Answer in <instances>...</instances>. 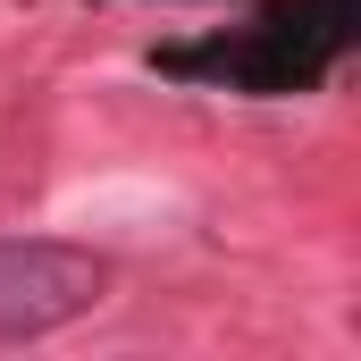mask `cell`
<instances>
[{
	"mask_svg": "<svg viewBox=\"0 0 361 361\" xmlns=\"http://www.w3.org/2000/svg\"><path fill=\"white\" fill-rule=\"evenodd\" d=\"M361 34V0H269L252 25L169 42L160 76H210L227 92H319Z\"/></svg>",
	"mask_w": 361,
	"mask_h": 361,
	"instance_id": "obj_1",
	"label": "cell"
},
{
	"mask_svg": "<svg viewBox=\"0 0 361 361\" xmlns=\"http://www.w3.org/2000/svg\"><path fill=\"white\" fill-rule=\"evenodd\" d=\"M109 269L85 244H51V235H0V345H42L59 328H76L101 311Z\"/></svg>",
	"mask_w": 361,
	"mask_h": 361,
	"instance_id": "obj_2",
	"label": "cell"
}]
</instances>
